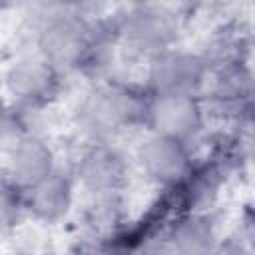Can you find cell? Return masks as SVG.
<instances>
[{"mask_svg": "<svg viewBox=\"0 0 255 255\" xmlns=\"http://www.w3.org/2000/svg\"><path fill=\"white\" fill-rule=\"evenodd\" d=\"M147 104V90L122 82L104 84L82 102L78 124L88 135L98 139V143H106V139L118 131L145 124Z\"/></svg>", "mask_w": 255, "mask_h": 255, "instance_id": "obj_1", "label": "cell"}, {"mask_svg": "<svg viewBox=\"0 0 255 255\" xmlns=\"http://www.w3.org/2000/svg\"><path fill=\"white\" fill-rule=\"evenodd\" d=\"M120 40L137 54L151 58L171 50L177 38V16L159 4H135L118 16Z\"/></svg>", "mask_w": 255, "mask_h": 255, "instance_id": "obj_2", "label": "cell"}, {"mask_svg": "<svg viewBox=\"0 0 255 255\" xmlns=\"http://www.w3.org/2000/svg\"><path fill=\"white\" fill-rule=\"evenodd\" d=\"M207 70L203 56L171 48L151 58L145 90L151 96H197Z\"/></svg>", "mask_w": 255, "mask_h": 255, "instance_id": "obj_3", "label": "cell"}, {"mask_svg": "<svg viewBox=\"0 0 255 255\" xmlns=\"http://www.w3.org/2000/svg\"><path fill=\"white\" fill-rule=\"evenodd\" d=\"M90 22L78 14H56L38 32V52L56 72L64 74L78 70L86 42Z\"/></svg>", "mask_w": 255, "mask_h": 255, "instance_id": "obj_4", "label": "cell"}, {"mask_svg": "<svg viewBox=\"0 0 255 255\" xmlns=\"http://www.w3.org/2000/svg\"><path fill=\"white\" fill-rule=\"evenodd\" d=\"M203 106L197 96H151L145 112V126L163 137L189 143L203 128Z\"/></svg>", "mask_w": 255, "mask_h": 255, "instance_id": "obj_5", "label": "cell"}, {"mask_svg": "<svg viewBox=\"0 0 255 255\" xmlns=\"http://www.w3.org/2000/svg\"><path fill=\"white\" fill-rule=\"evenodd\" d=\"M62 74L48 62L38 58H24L16 62L6 74V88L14 104L22 110H38L56 100L60 92Z\"/></svg>", "mask_w": 255, "mask_h": 255, "instance_id": "obj_6", "label": "cell"}, {"mask_svg": "<svg viewBox=\"0 0 255 255\" xmlns=\"http://www.w3.org/2000/svg\"><path fill=\"white\" fill-rule=\"evenodd\" d=\"M78 177L80 183L98 199L116 197L128 183V163L116 147L96 143L82 155L78 163Z\"/></svg>", "mask_w": 255, "mask_h": 255, "instance_id": "obj_7", "label": "cell"}, {"mask_svg": "<svg viewBox=\"0 0 255 255\" xmlns=\"http://www.w3.org/2000/svg\"><path fill=\"white\" fill-rule=\"evenodd\" d=\"M137 159L143 173L163 187H175L191 169L187 143L155 133H151V137L141 143Z\"/></svg>", "mask_w": 255, "mask_h": 255, "instance_id": "obj_8", "label": "cell"}, {"mask_svg": "<svg viewBox=\"0 0 255 255\" xmlns=\"http://www.w3.org/2000/svg\"><path fill=\"white\" fill-rule=\"evenodd\" d=\"M72 199V179L66 173L54 169L34 187L24 191V209L42 223H58L68 215Z\"/></svg>", "mask_w": 255, "mask_h": 255, "instance_id": "obj_9", "label": "cell"}, {"mask_svg": "<svg viewBox=\"0 0 255 255\" xmlns=\"http://www.w3.org/2000/svg\"><path fill=\"white\" fill-rule=\"evenodd\" d=\"M8 157V183H12L22 193L56 169L52 149L44 139L32 133L12 147Z\"/></svg>", "mask_w": 255, "mask_h": 255, "instance_id": "obj_10", "label": "cell"}, {"mask_svg": "<svg viewBox=\"0 0 255 255\" xmlns=\"http://www.w3.org/2000/svg\"><path fill=\"white\" fill-rule=\"evenodd\" d=\"M251 102V72L245 64L223 66L215 70L211 88H209V104L211 108L227 118H237L247 110Z\"/></svg>", "mask_w": 255, "mask_h": 255, "instance_id": "obj_11", "label": "cell"}, {"mask_svg": "<svg viewBox=\"0 0 255 255\" xmlns=\"http://www.w3.org/2000/svg\"><path fill=\"white\" fill-rule=\"evenodd\" d=\"M118 42H120L118 18L92 20L88 26V42H86V50L78 66V72L90 78L104 76L114 64Z\"/></svg>", "mask_w": 255, "mask_h": 255, "instance_id": "obj_12", "label": "cell"}, {"mask_svg": "<svg viewBox=\"0 0 255 255\" xmlns=\"http://www.w3.org/2000/svg\"><path fill=\"white\" fill-rule=\"evenodd\" d=\"M171 255H215L219 249L213 223L201 213L183 215L169 231Z\"/></svg>", "mask_w": 255, "mask_h": 255, "instance_id": "obj_13", "label": "cell"}, {"mask_svg": "<svg viewBox=\"0 0 255 255\" xmlns=\"http://www.w3.org/2000/svg\"><path fill=\"white\" fill-rule=\"evenodd\" d=\"M24 112L26 110L18 108L16 104H2L0 102V149L10 151L24 137L30 135Z\"/></svg>", "mask_w": 255, "mask_h": 255, "instance_id": "obj_14", "label": "cell"}, {"mask_svg": "<svg viewBox=\"0 0 255 255\" xmlns=\"http://www.w3.org/2000/svg\"><path fill=\"white\" fill-rule=\"evenodd\" d=\"M24 211V193L8 181L0 183V233L12 231Z\"/></svg>", "mask_w": 255, "mask_h": 255, "instance_id": "obj_15", "label": "cell"}, {"mask_svg": "<svg viewBox=\"0 0 255 255\" xmlns=\"http://www.w3.org/2000/svg\"><path fill=\"white\" fill-rule=\"evenodd\" d=\"M215 255H241V249H239V247H231V245H227L225 249H217Z\"/></svg>", "mask_w": 255, "mask_h": 255, "instance_id": "obj_16", "label": "cell"}, {"mask_svg": "<svg viewBox=\"0 0 255 255\" xmlns=\"http://www.w3.org/2000/svg\"><path fill=\"white\" fill-rule=\"evenodd\" d=\"M145 255H171V253H169V251H167V253H157V251H151V253H145Z\"/></svg>", "mask_w": 255, "mask_h": 255, "instance_id": "obj_17", "label": "cell"}]
</instances>
